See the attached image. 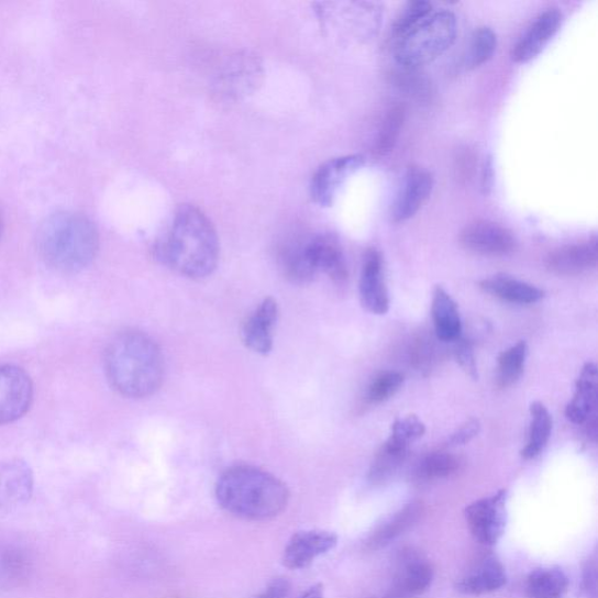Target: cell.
<instances>
[{
	"label": "cell",
	"mask_w": 598,
	"mask_h": 598,
	"mask_svg": "<svg viewBox=\"0 0 598 598\" xmlns=\"http://www.w3.org/2000/svg\"><path fill=\"white\" fill-rule=\"evenodd\" d=\"M459 469V461L449 453H433L418 465L417 477L421 480H436L454 475Z\"/></svg>",
	"instance_id": "1f68e13d"
},
{
	"label": "cell",
	"mask_w": 598,
	"mask_h": 598,
	"mask_svg": "<svg viewBox=\"0 0 598 598\" xmlns=\"http://www.w3.org/2000/svg\"><path fill=\"white\" fill-rule=\"evenodd\" d=\"M422 513V507L420 502H410L405 508L391 514L374 531L367 542L366 546L370 551L381 550L392 541L398 539L405 532L416 525Z\"/></svg>",
	"instance_id": "603a6c76"
},
{
	"label": "cell",
	"mask_w": 598,
	"mask_h": 598,
	"mask_svg": "<svg viewBox=\"0 0 598 598\" xmlns=\"http://www.w3.org/2000/svg\"><path fill=\"white\" fill-rule=\"evenodd\" d=\"M508 583L507 571L495 556L484 557L456 583V590L463 595L480 596L495 593Z\"/></svg>",
	"instance_id": "d6986e66"
},
{
	"label": "cell",
	"mask_w": 598,
	"mask_h": 598,
	"mask_svg": "<svg viewBox=\"0 0 598 598\" xmlns=\"http://www.w3.org/2000/svg\"><path fill=\"white\" fill-rule=\"evenodd\" d=\"M363 307L374 314H385L389 310V296L384 279L383 257L376 250L367 252L359 283Z\"/></svg>",
	"instance_id": "2e32d148"
},
{
	"label": "cell",
	"mask_w": 598,
	"mask_h": 598,
	"mask_svg": "<svg viewBox=\"0 0 598 598\" xmlns=\"http://www.w3.org/2000/svg\"><path fill=\"white\" fill-rule=\"evenodd\" d=\"M309 252L317 274H326L334 284L346 283L348 272L339 240L328 234L310 236Z\"/></svg>",
	"instance_id": "ffe728a7"
},
{
	"label": "cell",
	"mask_w": 598,
	"mask_h": 598,
	"mask_svg": "<svg viewBox=\"0 0 598 598\" xmlns=\"http://www.w3.org/2000/svg\"><path fill=\"white\" fill-rule=\"evenodd\" d=\"M259 77V65L255 59L247 58V56H239V60H235L233 65L226 69L223 75L224 87L230 91H233L239 97L241 93H245L256 84Z\"/></svg>",
	"instance_id": "f1b7e54d"
},
{
	"label": "cell",
	"mask_w": 598,
	"mask_h": 598,
	"mask_svg": "<svg viewBox=\"0 0 598 598\" xmlns=\"http://www.w3.org/2000/svg\"><path fill=\"white\" fill-rule=\"evenodd\" d=\"M37 251L45 264L59 273L86 269L100 247L99 231L89 218L63 211L49 215L37 231Z\"/></svg>",
	"instance_id": "277c9868"
},
{
	"label": "cell",
	"mask_w": 598,
	"mask_h": 598,
	"mask_svg": "<svg viewBox=\"0 0 598 598\" xmlns=\"http://www.w3.org/2000/svg\"><path fill=\"white\" fill-rule=\"evenodd\" d=\"M29 551L12 541H0V590L23 587L32 574Z\"/></svg>",
	"instance_id": "7402d4cb"
},
{
	"label": "cell",
	"mask_w": 598,
	"mask_h": 598,
	"mask_svg": "<svg viewBox=\"0 0 598 598\" xmlns=\"http://www.w3.org/2000/svg\"><path fill=\"white\" fill-rule=\"evenodd\" d=\"M584 587L589 598H597V557L593 556L584 569Z\"/></svg>",
	"instance_id": "f35d334b"
},
{
	"label": "cell",
	"mask_w": 598,
	"mask_h": 598,
	"mask_svg": "<svg viewBox=\"0 0 598 598\" xmlns=\"http://www.w3.org/2000/svg\"><path fill=\"white\" fill-rule=\"evenodd\" d=\"M432 312L439 339L443 342L458 340L462 332L458 308L452 296L441 287L434 291Z\"/></svg>",
	"instance_id": "d4e9b609"
},
{
	"label": "cell",
	"mask_w": 598,
	"mask_h": 598,
	"mask_svg": "<svg viewBox=\"0 0 598 598\" xmlns=\"http://www.w3.org/2000/svg\"><path fill=\"white\" fill-rule=\"evenodd\" d=\"M528 354V344L519 342L499 355L497 385L500 388H508L519 380L525 367Z\"/></svg>",
	"instance_id": "83f0119b"
},
{
	"label": "cell",
	"mask_w": 598,
	"mask_h": 598,
	"mask_svg": "<svg viewBox=\"0 0 598 598\" xmlns=\"http://www.w3.org/2000/svg\"><path fill=\"white\" fill-rule=\"evenodd\" d=\"M433 13V5L428 2H411L402 10L398 16L392 32H395L396 40H400L401 36L407 34L410 30H413L427 16Z\"/></svg>",
	"instance_id": "e575fe53"
},
{
	"label": "cell",
	"mask_w": 598,
	"mask_h": 598,
	"mask_svg": "<svg viewBox=\"0 0 598 598\" xmlns=\"http://www.w3.org/2000/svg\"><path fill=\"white\" fill-rule=\"evenodd\" d=\"M497 35L490 27H479L472 36L466 54V67L475 69L488 63L497 48Z\"/></svg>",
	"instance_id": "4dcf8cb0"
},
{
	"label": "cell",
	"mask_w": 598,
	"mask_h": 598,
	"mask_svg": "<svg viewBox=\"0 0 598 598\" xmlns=\"http://www.w3.org/2000/svg\"><path fill=\"white\" fill-rule=\"evenodd\" d=\"M405 378L401 373L387 370L373 380L368 388V399L374 403L388 400L401 388Z\"/></svg>",
	"instance_id": "d590c367"
},
{
	"label": "cell",
	"mask_w": 598,
	"mask_h": 598,
	"mask_svg": "<svg viewBox=\"0 0 598 598\" xmlns=\"http://www.w3.org/2000/svg\"><path fill=\"white\" fill-rule=\"evenodd\" d=\"M569 588V578L563 569L549 567L535 569L527 582L528 598H564Z\"/></svg>",
	"instance_id": "484cf974"
},
{
	"label": "cell",
	"mask_w": 598,
	"mask_h": 598,
	"mask_svg": "<svg viewBox=\"0 0 598 598\" xmlns=\"http://www.w3.org/2000/svg\"><path fill=\"white\" fill-rule=\"evenodd\" d=\"M564 15L557 9L542 12L529 30L523 33L512 51V59L518 64H527L544 51L563 25Z\"/></svg>",
	"instance_id": "5bb4252c"
},
{
	"label": "cell",
	"mask_w": 598,
	"mask_h": 598,
	"mask_svg": "<svg viewBox=\"0 0 598 598\" xmlns=\"http://www.w3.org/2000/svg\"><path fill=\"white\" fill-rule=\"evenodd\" d=\"M33 400L29 374L13 365L0 366V425L22 419Z\"/></svg>",
	"instance_id": "9c48e42d"
},
{
	"label": "cell",
	"mask_w": 598,
	"mask_h": 598,
	"mask_svg": "<svg viewBox=\"0 0 598 598\" xmlns=\"http://www.w3.org/2000/svg\"><path fill=\"white\" fill-rule=\"evenodd\" d=\"M434 190L433 175L421 167H410L392 206L391 218L403 222L416 217Z\"/></svg>",
	"instance_id": "7c38bea8"
},
{
	"label": "cell",
	"mask_w": 598,
	"mask_h": 598,
	"mask_svg": "<svg viewBox=\"0 0 598 598\" xmlns=\"http://www.w3.org/2000/svg\"><path fill=\"white\" fill-rule=\"evenodd\" d=\"M104 368L108 381L121 396L144 399L154 396L163 384L164 355L152 336L128 330L109 343Z\"/></svg>",
	"instance_id": "7a4b0ae2"
},
{
	"label": "cell",
	"mask_w": 598,
	"mask_h": 598,
	"mask_svg": "<svg viewBox=\"0 0 598 598\" xmlns=\"http://www.w3.org/2000/svg\"><path fill=\"white\" fill-rule=\"evenodd\" d=\"M299 598H324V588L322 585H314Z\"/></svg>",
	"instance_id": "60d3db41"
},
{
	"label": "cell",
	"mask_w": 598,
	"mask_h": 598,
	"mask_svg": "<svg viewBox=\"0 0 598 598\" xmlns=\"http://www.w3.org/2000/svg\"><path fill=\"white\" fill-rule=\"evenodd\" d=\"M479 422L477 420L467 421L451 438V443L462 445L469 443L479 433Z\"/></svg>",
	"instance_id": "74e56055"
},
{
	"label": "cell",
	"mask_w": 598,
	"mask_h": 598,
	"mask_svg": "<svg viewBox=\"0 0 598 598\" xmlns=\"http://www.w3.org/2000/svg\"><path fill=\"white\" fill-rule=\"evenodd\" d=\"M2 226H3L2 217H0V235H2Z\"/></svg>",
	"instance_id": "b9f144b4"
},
{
	"label": "cell",
	"mask_w": 598,
	"mask_h": 598,
	"mask_svg": "<svg viewBox=\"0 0 598 598\" xmlns=\"http://www.w3.org/2000/svg\"><path fill=\"white\" fill-rule=\"evenodd\" d=\"M531 427L529 441L522 449L521 456L525 459L535 458L546 447L553 428V420L544 403L535 401L531 405Z\"/></svg>",
	"instance_id": "4316f807"
},
{
	"label": "cell",
	"mask_w": 598,
	"mask_h": 598,
	"mask_svg": "<svg viewBox=\"0 0 598 598\" xmlns=\"http://www.w3.org/2000/svg\"><path fill=\"white\" fill-rule=\"evenodd\" d=\"M406 111L402 106L392 107L380 126L376 150L379 155H387L395 148L405 123Z\"/></svg>",
	"instance_id": "d6a6232c"
},
{
	"label": "cell",
	"mask_w": 598,
	"mask_h": 598,
	"mask_svg": "<svg viewBox=\"0 0 598 598\" xmlns=\"http://www.w3.org/2000/svg\"><path fill=\"white\" fill-rule=\"evenodd\" d=\"M597 259L598 245L595 237L555 250L549 255L546 266L553 274L576 276L595 269Z\"/></svg>",
	"instance_id": "ac0fdd59"
},
{
	"label": "cell",
	"mask_w": 598,
	"mask_h": 598,
	"mask_svg": "<svg viewBox=\"0 0 598 598\" xmlns=\"http://www.w3.org/2000/svg\"><path fill=\"white\" fill-rule=\"evenodd\" d=\"M34 478L26 462L18 458L0 461V516L21 510L30 501Z\"/></svg>",
	"instance_id": "8fae6325"
},
{
	"label": "cell",
	"mask_w": 598,
	"mask_h": 598,
	"mask_svg": "<svg viewBox=\"0 0 598 598\" xmlns=\"http://www.w3.org/2000/svg\"><path fill=\"white\" fill-rule=\"evenodd\" d=\"M464 517L479 544L494 546L501 539L508 523V491L478 499L466 507Z\"/></svg>",
	"instance_id": "8992f818"
},
{
	"label": "cell",
	"mask_w": 598,
	"mask_h": 598,
	"mask_svg": "<svg viewBox=\"0 0 598 598\" xmlns=\"http://www.w3.org/2000/svg\"><path fill=\"white\" fill-rule=\"evenodd\" d=\"M457 363L465 370L467 376L478 379L477 365L473 345L469 342L461 341L455 347Z\"/></svg>",
	"instance_id": "8d00e7d4"
},
{
	"label": "cell",
	"mask_w": 598,
	"mask_h": 598,
	"mask_svg": "<svg viewBox=\"0 0 598 598\" xmlns=\"http://www.w3.org/2000/svg\"><path fill=\"white\" fill-rule=\"evenodd\" d=\"M278 320V304L273 297L264 301L247 318L242 326V341L258 354H268L274 345V328Z\"/></svg>",
	"instance_id": "9a60e30c"
},
{
	"label": "cell",
	"mask_w": 598,
	"mask_h": 598,
	"mask_svg": "<svg viewBox=\"0 0 598 598\" xmlns=\"http://www.w3.org/2000/svg\"><path fill=\"white\" fill-rule=\"evenodd\" d=\"M290 591V585L286 578H276L256 598H286Z\"/></svg>",
	"instance_id": "ab89813d"
},
{
	"label": "cell",
	"mask_w": 598,
	"mask_h": 598,
	"mask_svg": "<svg viewBox=\"0 0 598 598\" xmlns=\"http://www.w3.org/2000/svg\"><path fill=\"white\" fill-rule=\"evenodd\" d=\"M434 579V567L429 558L414 549L401 550L392 567L391 597L418 598Z\"/></svg>",
	"instance_id": "52a82bcc"
},
{
	"label": "cell",
	"mask_w": 598,
	"mask_h": 598,
	"mask_svg": "<svg viewBox=\"0 0 598 598\" xmlns=\"http://www.w3.org/2000/svg\"><path fill=\"white\" fill-rule=\"evenodd\" d=\"M309 239H290L279 248V268L294 285H308L317 275L309 252Z\"/></svg>",
	"instance_id": "44dd1931"
},
{
	"label": "cell",
	"mask_w": 598,
	"mask_h": 598,
	"mask_svg": "<svg viewBox=\"0 0 598 598\" xmlns=\"http://www.w3.org/2000/svg\"><path fill=\"white\" fill-rule=\"evenodd\" d=\"M365 165L366 158L363 155L336 157L324 163L311 180L312 200L322 208H330L347 179Z\"/></svg>",
	"instance_id": "ba28073f"
},
{
	"label": "cell",
	"mask_w": 598,
	"mask_h": 598,
	"mask_svg": "<svg viewBox=\"0 0 598 598\" xmlns=\"http://www.w3.org/2000/svg\"><path fill=\"white\" fill-rule=\"evenodd\" d=\"M339 536L328 531H303L296 533L284 552L285 567L298 571L308 568L315 558L332 551Z\"/></svg>",
	"instance_id": "4fadbf2b"
},
{
	"label": "cell",
	"mask_w": 598,
	"mask_h": 598,
	"mask_svg": "<svg viewBox=\"0 0 598 598\" xmlns=\"http://www.w3.org/2000/svg\"><path fill=\"white\" fill-rule=\"evenodd\" d=\"M461 245L474 254L483 256H507L517 247L512 232L489 220L474 221L462 231Z\"/></svg>",
	"instance_id": "30bf717a"
},
{
	"label": "cell",
	"mask_w": 598,
	"mask_h": 598,
	"mask_svg": "<svg viewBox=\"0 0 598 598\" xmlns=\"http://www.w3.org/2000/svg\"><path fill=\"white\" fill-rule=\"evenodd\" d=\"M425 433L423 422L416 416H409L405 419L397 420L391 425V433L384 444L390 451L406 453L410 442L418 440Z\"/></svg>",
	"instance_id": "f546056e"
},
{
	"label": "cell",
	"mask_w": 598,
	"mask_h": 598,
	"mask_svg": "<svg viewBox=\"0 0 598 598\" xmlns=\"http://www.w3.org/2000/svg\"><path fill=\"white\" fill-rule=\"evenodd\" d=\"M166 266L189 278H204L218 267L220 241L212 221L192 204H181L156 247Z\"/></svg>",
	"instance_id": "6da1fadb"
},
{
	"label": "cell",
	"mask_w": 598,
	"mask_h": 598,
	"mask_svg": "<svg viewBox=\"0 0 598 598\" xmlns=\"http://www.w3.org/2000/svg\"><path fill=\"white\" fill-rule=\"evenodd\" d=\"M220 507L245 520L266 521L284 513L290 494L287 485L268 472L252 465H235L215 485Z\"/></svg>",
	"instance_id": "3957f363"
},
{
	"label": "cell",
	"mask_w": 598,
	"mask_h": 598,
	"mask_svg": "<svg viewBox=\"0 0 598 598\" xmlns=\"http://www.w3.org/2000/svg\"><path fill=\"white\" fill-rule=\"evenodd\" d=\"M405 453L392 452L383 445L380 453L374 459L368 478L373 484H381L397 473L406 458Z\"/></svg>",
	"instance_id": "836d02e7"
},
{
	"label": "cell",
	"mask_w": 598,
	"mask_h": 598,
	"mask_svg": "<svg viewBox=\"0 0 598 598\" xmlns=\"http://www.w3.org/2000/svg\"><path fill=\"white\" fill-rule=\"evenodd\" d=\"M456 16L451 11L430 14L396 43L397 63L405 69H417L435 62L455 43Z\"/></svg>",
	"instance_id": "5b68a950"
},
{
	"label": "cell",
	"mask_w": 598,
	"mask_h": 598,
	"mask_svg": "<svg viewBox=\"0 0 598 598\" xmlns=\"http://www.w3.org/2000/svg\"><path fill=\"white\" fill-rule=\"evenodd\" d=\"M480 288L503 301L519 304L536 303L545 296L541 289L508 275L485 278L480 283Z\"/></svg>",
	"instance_id": "cb8c5ba5"
},
{
	"label": "cell",
	"mask_w": 598,
	"mask_h": 598,
	"mask_svg": "<svg viewBox=\"0 0 598 598\" xmlns=\"http://www.w3.org/2000/svg\"><path fill=\"white\" fill-rule=\"evenodd\" d=\"M597 387V366L588 363L579 374L574 398L566 408V417L571 422L588 424L594 433H596Z\"/></svg>",
	"instance_id": "e0dca14e"
}]
</instances>
